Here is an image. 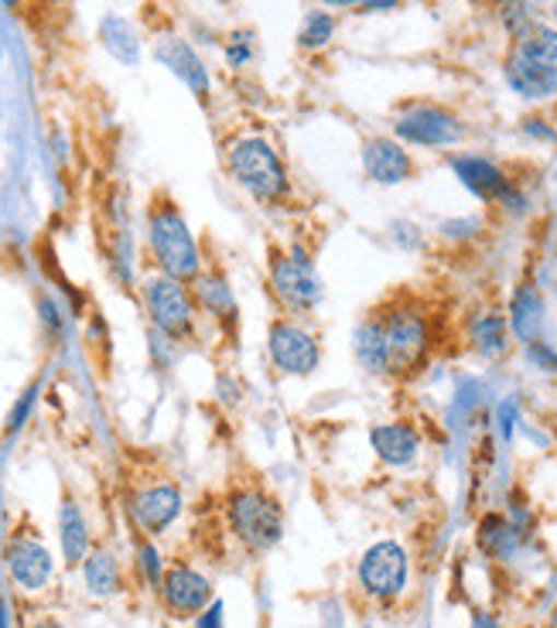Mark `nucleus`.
Returning a JSON list of instances; mask_svg holds the SVG:
<instances>
[{"instance_id": "6e6552de", "label": "nucleus", "mask_w": 557, "mask_h": 628, "mask_svg": "<svg viewBox=\"0 0 557 628\" xmlns=\"http://www.w3.org/2000/svg\"><path fill=\"white\" fill-rule=\"evenodd\" d=\"M407 550L394 539H380L359 560V584L373 597H397L407 588Z\"/></svg>"}, {"instance_id": "a211bd4d", "label": "nucleus", "mask_w": 557, "mask_h": 628, "mask_svg": "<svg viewBox=\"0 0 557 628\" xmlns=\"http://www.w3.org/2000/svg\"><path fill=\"white\" fill-rule=\"evenodd\" d=\"M510 332L520 338V341H537V332H541V322H544V298L534 283H523L517 288L513 301H510Z\"/></svg>"}, {"instance_id": "39448f33", "label": "nucleus", "mask_w": 557, "mask_h": 628, "mask_svg": "<svg viewBox=\"0 0 557 628\" xmlns=\"http://www.w3.org/2000/svg\"><path fill=\"white\" fill-rule=\"evenodd\" d=\"M236 536L254 550H270L285 536V512L264 492H240L230 505Z\"/></svg>"}, {"instance_id": "f03ea898", "label": "nucleus", "mask_w": 557, "mask_h": 628, "mask_svg": "<svg viewBox=\"0 0 557 628\" xmlns=\"http://www.w3.org/2000/svg\"><path fill=\"white\" fill-rule=\"evenodd\" d=\"M383 322V346H386V373L407 376L425 365L431 349L428 318L414 307H394L380 314Z\"/></svg>"}, {"instance_id": "c85d7f7f", "label": "nucleus", "mask_w": 557, "mask_h": 628, "mask_svg": "<svg viewBox=\"0 0 557 628\" xmlns=\"http://www.w3.org/2000/svg\"><path fill=\"white\" fill-rule=\"evenodd\" d=\"M35 396H38V386H32V389L21 396V404L14 407V414H11V420H8V431H18V427L24 423L27 410H32V404H35Z\"/></svg>"}, {"instance_id": "dca6fc26", "label": "nucleus", "mask_w": 557, "mask_h": 628, "mask_svg": "<svg viewBox=\"0 0 557 628\" xmlns=\"http://www.w3.org/2000/svg\"><path fill=\"white\" fill-rule=\"evenodd\" d=\"M130 509H134V520L148 533H161L182 512V496H178V489H172V485H158V489H148L137 496Z\"/></svg>"}, {"instance_id": "aec40b11", "label": "nucleus", "mask_w": 557, "mask_h": 628, "mask_svg": "<svg viewBox=\"0 0 557 628\" xmlns=\"http://www.w3.org/2000/svg\"><path fill=\"white\" fill-rule=\"evenodd\" d=\"M513 51H520L523 59H531L534 66L557 75V32H554V27H547V24L526 27L523 35H517Z\"/></svg>"}, {"instance_id": "423d86ee", "label": "nucleus", "mask_w": 557, "mask_h": 628, "mask_svg": "<svg viewBox=\"0 0 557 628\" xmlns=\"http://www.w3.org/2000/svg\"><path fill=\"white\" fill-rule=\"evenodd\" d=\"M270 283L291 311H315L322 301V277L304 249H291L270 264Z\"/></svg>"}, {"instance_id": "f257e3e1", "label": "nucleus", "mask_w": 557, "mask_h": 628, "mask_svg": "<svg viewBox=\"0 0 557 628\" xmlns=\"http://www.w3.org/2000/svg\"><path fill=\"white\" fill-rule=\"evenodd\" d=\"M230 175L257 202H281L288 195V167L264 137H246L230 151Z\"/></svg>"}, {"instance_id": "1a4fd4ad", "label": "nucleus", "mask_w": 557, "mask_h": 628, "mask_svg": "<svg viewBox=\"0 0 557 628\" xmlns=\"http://www.w3.org/2000/svg\"><path fill=\"white\" fill-rule=\"evenodd\" d=\"M144 298H148V311H151L154 325L164 335L178 338V335L188 332V325H192V298L185 294L182 280H175V277H154V280H148Z\"/></svg>"}, {"instance_id": "b1692460", "label": "nucleus", "mask_w": 557, "mask_h": 628, "mask_svg": "<svg viewBox=\"0 0 557 628\" xmlns=\"http://www.w3.org/2000/svg\"><path fill=\"white\" fill-rule=\"evenodd\" d=\"M82 574H86L90 591L100 594V597H109V594L120 591V567H117V560L109 557L106 550H93V554L86 557V567H82Z\"/></svg>"}, {"instance_id": "9d476101", "label": "nucleus", "mask_w": 557, "mask_h": 628, "mask_svg": "<svg viewBox=\"0 0 557 628\" xmlns=\"http://www.w3.org/2000/svg\"><path fill=\"white\" fill-rule=\"evenodd\" d=\"M452 171L459 175V182L476 195V198H483V202H517V191H513V185H510V178L499 171L492 161H486V158H472V154H459V158H452Z\"/></svg>"}, {"instance_id": "7c9ffc66", "label": "nucleus", "mask_w": 557, "mask_h": 628, "mask_svg": "<svg viewBox=\"0 0 557 628\" xmlns=\"http://www.w3.org/2000/svg\"><path fill=\"white\" fill-rule=\"evenodd\" d=\"M199 628H222V602H212V608L199 618Z\"/></svg>"}, {"instance_id": "20e7f679", "label": "nucleus", "mask_w": 557, "mask_h": 628, "mask_svg": "<svg viewBox=\"0 0 557 628\" xmlns=\"http://www.w3.org/2000/svg\"><path fill=\"white\" fill-rule=\"evenodd\" d=\"M394 133L401 144H414V148H455L465 140V124L452 109L421 103L401 113Z\"/></svg>"}, {"instance_id": "c9c22d12", "label": "nucleus", "mask_w": 557, "mask_h": 628, "mask_svg": "<svg viewBox=\"0 0 557 628\" xmlns=\"http://www.w3.org/2000/svg\"><path fill=\"white\" fill-rule=\"evenodd\" d=\"M550 628H557V612H554V618H550Z\"/></svg>"}, {"instance_id": "f704fd0d", "label": "nucleus", "mask_w": 557, "mask_h": 628, "mask_svg": "<svg viewBox=\"0 0 557 628\" xmlns=\"http://www.w3.org/2000/svg\"><path fill=\"white\" fill-rule=\"evenodd\" d=\"M35 628H62V625H59V621H51V618H48V621H38Z\"/></svg>"}, {"instance_id": "5701e85b", "label": "nucleus", "mask_w": 557, "mask_h": 628, "mask_svg": "<svg viewBox=\"0 0 557 628\" xmlns=\"http://www.w3.org/2000/svg\"><path fill=\"white\" fill-rule=\"evenodd\" d=\"M59 530H62V554H66V563H82L86 560V550H90V533H86V520H82V512L66 502L62 512H59Z\"/></svg>"}, {"instance_id": "4468645a", "label": "nucleus", "mask_w": 557, "mask_h": 628, "mask_svg": "<svg viewBox=\"0 0 557 628\" xmlns=\"http://www.w3.org/2000/svg\"><path fill=\"white\" fill-rule=\"evenodd\" d=\"M507 82H510V90L517 96L531 100V103L550 100L557 93V75H550L547 69L534 66L531 59H523V55L513 51V48L507 55Z\"/></svg>"}, {"instance_id": "4c0bfd02", "label": "nucleus", "mask_w": 557, "mask_h": 628, "mask_svg": "<svg viewBox=\"0 0 557 628\" xmlns=\"http://www.w3.org/2000/svg\"><path fill=\"white\" fill-rule=\"evenodd\" d=\"M8 4H14V0H8Z\"/></svg>"}, {"instance_id": "2eb2a0df", "label": "nucleus", "mask_w": 557, "mask_h": 628, "mask_svg": "<svg viewBox=\"0 0 557 628\" xmlns=\"http://www.w3.org/2000/svg\"><path fill=\"white\" fill-rule=\"evenodd\" d=\"M8 560H11L14 581L27 591L45 588L51 578V557L42 544H35V539H18V544H11Z\"/></svg>"}, {"instance_id": "bb28decb", "label": "nucleus", "mask_w": 557, "mask_h": 628, "mask_svg": "<svg viewBox=\"0 0 557 628\" xmlns=\"http://www.w3.org/2000/svg\"><path fill=\"white\" fill-rule=\"evenodd\" d=\"M202 298H206V304H212L219 311H230L233 307L230 288H227V283H219V280H202Z\"/></svg>"}, {"instance_id": "393cba45", "label": "nucleus", "mask_w": 557, "mask_h": 628, "mask_svg": "<svg viewBox=\"0 0 557 628\" xmlns=\"http://www.w3.org/2000/svg\"><path fill=\"white\" fill-rule=\"evenodd\" d=\"M479 544H483V550L492 554V557H510V554L517 550V544H520V533H517V526L507 523L503 516H489V520H483V526H479Z\"/></svg>"}, {"instance_id": "f3484780", "label": "nucleus", "mask_w": 557, "mask_h": 628, "mask_svg": "<svg viewBox=\"0 0 557 628\" xmlns=\"http://www.w3.org/2000/svg\"><path fill=\"white\" fill-rule=\"evenodd\" d=\"M154 55H158V62L169 66L195 96H206V93H209V72H206V66H202L199 55L192 51V45H185V42H178V38H169L164 45H158Z\"/></svg>"}, {"instance_id": "c756f323", "label": "nucleus", "mask_w": 557, "mask_h": 628, "mask_svg": "<svg viewBox=\"0 0 557 628\" xmlns=\"http://www.w3.org/2000/svg\"><path fill=\"white\" fill-rule=\"evenodd\" d=\"M141 567H144V574H148L151 584L161 581V563H158V550H154V547H144V550H141Z\"/></svg>"}, {"instance_id": "2f4dec72", "label": "nucleus", "mask_w": 557, "mask_h": 628, "mask_svg": "<svg viewBox=\"0 0 557 628\" xmlns=\"http://www.w3.org/2000/svg\"><path fill=\"white\" fill-rule=\"evenodd\" d=\"M363 11H390V8H397V0H363V4H359Z\"/></svg>"}, {"instance_id": "a878e982", "label": "nucleus", "mask_w": 557, "mask_h": 628, "mask_svg": "<svg viewBox=\"0 0 557 628\" xmlns=\"http://www.w3.org/2000/svg\"><path fill=\"white\" fill-rule=\"evenodd\" d=\"M332 35H336V18L328 11H309L298 32V42H301V48H322L332 42Z\"/></svg>"}, {"instance_id": "cd10ccee", "label": "nucleus", "mask_w": 557, "mask_h": 628, "mask_svg": "<svg viewBox=\"0 0 557 628\" xmlns=\"http://www.w3.org/2000/svg\"><path fill=\"white\" fill-rule=\"evenodd\" d=\"M526 352H531V359L534 362H541L544 369H547V373H557V352L547 346V341H526Z\"/></svg>"}, {"instance_id": "6ab92c4d", "label": "nucleus", "mask_w": 557, "mask_h": 628, "mask_svg": "<svg viewBox=\"0 0 557 628\" xmlns=\"http://www.w3.org/2000/svg\"><path fill=\"white\" fill-rule=\"evenodd\" d=\"M352 349H356V359L367 373H386V346H383L380 314H370L367 322H359V328L352 335Z\"/></svg>"}, {"instance_id": "7ed1b4c3", "label": "nucleus", "mask_w": 557, "mask_h": 628, "mask_svg": "<svg viewBox=\"0 0 557 628\" xmlns=\"http://www.w3.org/2000/svg\"><path fill=\"white\" fill-rule=\"evenodd\" d=\"M151 249L164 277L188 280L199 274V249H195V240L175 206H161L151 212Z\"/></svg>"}, {"instance_id": "72a5a7b5", "label": "nucleus", "mask_w": 557, "mask_h": 628, "mask_svg": "<svg viewBox=\"0 0 557 628\" xmlns=\"http://www.w3.org/2000/svg\"><path fill=\"white\" fill-rule=\"evenodd\" d=\"M318 4H325V8H339V11H346V8H359L363 0H318Z\"/></svg>"}, {"instance_id": "412c9836", "label": "nucleus", "mask_w": 557, "mask_h": 628, "mask_svg": "<svg viewBox=\"0 0 557 628\" xmlns=\"http://www.w3.org/2000/svg\"><path fill=\"white\" fill-rule=\"evenodd\" d=\"M472 346L483 359H499L507 349H510V322L507 314H496V311H486L476 318L472 325Z\"/></svg>"}, {"instance_id": "9b49d317", "label": "nucleus", "mask_w": 557, "mask_h": 628, "mask_svg": "<svg viewBox=\"0 0 557 628\" xmlns=\"http://www.w3.org/2000/svg\"><path fill=\"white\" fill-rule=\"evenodd\" d=\"M363 171L376 185H401L414 178V158L394 137H373L363 144Z\"/></svg>"}, {"instance_id": "58836bf2", "label": "nucleus", "mask_w": 557, "mask_h": 628, "mask_svg": "<svg viewBox=\"0 0 557 628\" xmlns=\"http://www.w3.org/2000/svg\"><path fill=\"white\" fill-rule=\"evenodd\" d=\"M367 628H370V625H367Z\"/></svg>"}, {"instance_id": "4be33fe9", "label": "nucleus", "mask_w": 557, "mask_h": 628, "mask_svg": "<svg viewBox=\"0 0 557 628\" xmlns=\"http://www.w3.org/2000/svg\"><path fill=\"white\" fill-rule=\"evenodd\" d=\"M100 38H103L106 51L114 55L117 62L134 66L137 59H141V42H137L134 27H130L124 18H117V14L103 18V24H100Z\"/></svg>"}, {"instance_id": "e433bc0d", "label": "nucleus", "mask_w": 557, "mask_h": 628, "mask_svg": "<svg viewBox=\"0 0 557 628\" xmlns=\"http://www.w3.org/2000/svg\"><path fill=\"white\" fill-rule=\"evenodd\" d=\"M554 301H557V280H554Z\"/></svg>"}, {"instance_id": "ddd939ff", "label": "nucleus", "mask_w": 557, "mask_h": 628, "mask_svg": "<svg viewBox=\"0 0 557 628\" xmlns=\"http://www.w3.org/2000/svg\"><path fill=\"white\" fill-rule=\"evenodd\" d=\"M209 581L202 574H195L192 567H175L169 570V578H164V602L172 605V612L178 615H195L209 605Z\"/></svg>"}, {"instance_id": "473e14b6", "label": "nucleus", "mask_w": 557, "mask_h": 628, "mask_svg": "<svg viewBox=\"0 0 557 628\" xmlns=\"http://www.w3.org/2000/svg\"><path fill=\"white\" fill-rule=\"evenodd\" d=\"M227 55H230V62H233V66H243V62L250 59V48H246V45H233Z\"/></svg>"}, {"instance_id": "f8f14e48", "label": "nucleus", "mask_w": 557, "mask_h": 628, "mask_svg": "<svg viewBox=\"0 0 557 628\" xmlns=\"http://www.w3.org/2000/svg\"><path fill=\"white\" fill-rule=\"evenodd\" d=\"M370 447L376 451V458L383 465L407 468L417 462V454H421V434H417V427H410L404 420L376 423L370 431Z\"/></svg>"}, {"instance_id": "0eeeda50", "label": "nucleus", "mask_w": 557, "mask_h": 628, "mask_svg": "<svg viewBox=\"0 0 557 628\" xmlns=\"http://www.w3.org/2000/svg\"><path fill=\"white\" fill-rule=\"evenodd\" d=\"M267 352H270V362L281 369L285 376H312L322 365V349H318L315 335H309L288 318L270 325Z\"/></svg>"}]
</instances>
